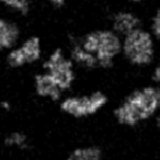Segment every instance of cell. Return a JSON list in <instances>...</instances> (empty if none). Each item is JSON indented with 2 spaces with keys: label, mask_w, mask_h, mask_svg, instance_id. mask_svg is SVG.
<instances>
[{
  "label": "cell",
  "mask_w": 160,
  "mask_h": 160,
  "mask_svg": "<svg viewBox=\"0 0 160 160\" xmlns=\"http://www.w3.org/2000/svg\"><path fill=\"white\" fill-rule=\"evenodd\" d=\"M34 8V0H0V12L21 21L29 18Z\"/></svg>",
  "instance_id": "obj_10"
},
{
  "label": "cell",
  "mask_w": 160,
  "mask_h": 160,
  "mask_svg": "<svg viewBox=\"0 0 160 160\" xmlns=\"http://www.w3.org/2000/svg\"><path fill=\"white\" fill-rule=\"evenodd\" d=\"M146 27L160 45V0H156L146 11Z\"/></svg>",
  "instance_id": "obj_12"
},
{
  "label": "cell",
  "mask_w": 160,
  "mask_h": 160,
  "mask_svg": "<svg viewBox=\"0 0 160 160\" xmlns=\"http://www.w3.org/2000/svg\"><path fill=\"white\" fill-rule=\"evenodd\" d=\"M5 144L9 147H16L19 149H27L30 146L29 136L21 131H13L5 138Z\"/></svg>",
  "instance_id": "obj_13"
},
{
  "label": "cell",
  "mask_w": 160,
  "mask_h": 160,
  "mask_svg": "<svg viewBox=\"0 0 160 160\" xmlns=\"http://www.w3.org/2000/svg\"><path fill=\"white\" fill-rule=\"evenodd\" d=\"M24 34L22 21L0 12V58L16 46Z\"/></svg>",
  "instance_id": "obj_8"
},
{
  "label": "cell",
  "mask_w": 160,
  "mask_h": 160,
  "mask_svg": "<svg viewBox=\"0 0 160 160\" xmlns=\"http://www.w3.org/2000/svg\"><path fill=\"white\" fill-rule=\"evenodd\" d=\"M122 38L108 25L93 27L71 34L65 45L78 70L85 72H108L121 62Z\"/></svg>",
  "instance_id": "obj_1"
},
{
  "label": "cell",
  "mask_w": 160,
  "mask_h": 160,
  "mask_svg": "<svg viewBox=\"0 0 160 160\" xmlns=\"http://www.w3.org/2000/svg\"><path fill=\"white\" fill-rule=\"evenodd\" d=\"M153 121H155L156 127H157L158 131L160 132V112H159V113H158V115L156 116V118H155V120H153Z\"/></svg>",
  "instance_id": "obj_17"
},
{
  "label": "cell",
  "mask_w": 160,
  "mask_h": 160,
  "mask_svg": "<svg viewBox=\"0 0 160 160\" xmlns=\"http://www.w3.org/2000/svg\"><path fill=\"white\" fill-rule=\"evenodd\" d=\"M159 112L160 86L146 81L118 99L112 109V116L118 126L135 128L153 121Z\"/></svg>",
  "instance_id": "obj_2"
},
{
  "label": "cell",
  "mask_w": 160,
  "mask_h": 160,
  "mask_svg": "<svg viewBox=\"0 0 160 160\" xmlns=\"http://www.w3.org/2000/svg\"><path fill=\"white\" fill-rule=\"evenodd\" d=\"M105 25L123 38L138 28L146 25V12L122 5L109 12Z\"/></svg>",
  "instance_id": "obj_7"
},
{
  "label": "cell",
  "mask_w": 160,
  "mask_h": 160,
  "mask_svg": "<svg viewBox=\"0 0 160 160\" xmlns=\"http://www.w3.org/2000/svg\"><path fill=\"white\" fill-rule=\"evenodd\" d=\"M47 52L44 38L38 33L24 34L20 42L0 58V65L10 72L36 69Z\"/></svg>",
  "instance_id": "obj_5"
},
{
  "label": "cell",
  "mask_w": 160,
  "mask_h": 160,
  "mask_svg": "<svg viewBox=\"0 0 160 160\" xmlns=\"http://www.w3.org/2000/svg\"><path fill=\"white\" fill-rule=\"evenodd\" d=\"M159 54V43L146 25L122 38L121 62L131 70L148 72Z\"/></svg>",
  "instance_id": "obj_3"
},
{
  "label": "cell",
  "mask_w": 160,
  "mask_h": 160,
  "mask_svg": "<svg viewBox=\"0 0 160 160\" xmlns=\"http://www.w3.org/2000/svg\"><path fill=\"white\" fill-rule=\"evenodd\" d=\"M43 70L66 96L73 91L79 79V70L64 46L47 49L44 59L38 67Z\"/></svg>",
  "instance_id": "obj_6"
},
{
  "label": "cell",
  "mask_w": 160,
  "mask_h": 160,
  "mask_svg": "<svg viewBox=\"0 0 160 160\" xmlns=\"http://www.w3.org/2000/svg\"><path fill=\"white\" fill-rule=\"evenodd\" d=\"M147 75H148L147 81L153 83V85L160 86V54L156 59V62H153V65L150 67V69L148 70Z\"/></svg>",
  "instance_id": "obj_15"
},
{
  "label": "cell",
  "mask_w": 160,
  "mask_h": 160,
  "mask_svg": "<svg viewBox=\"0 0 160 160\" xmlns=\"http://www.w3.org/2000/svg\"><path fill=\"white\" fill-rule=\"evenodd\" d=\"M30 85L33 96L43 102L57 104L65 96L59 88L53 82V80L49 79L48 76L40 68H36L32 73Z\"/></svg>",
  "instance_id": "obj_9"
},
{
  "label": "cell",
  "mask_w": 160,
  "mask_h": 160,
  "mask_svg": "<svg viewBox=\"0 0 160 160\" xmlns=\"http://www.w3.org/2000/svg\"><path fill=\"white\" fill-rule=\"evenodd\" d=\"M156 0H122V3L128 7L135 8V9L142 10L146 12L149 8L152 6Z\"/></svg>",
  "instance_id": "obj_16"
},
{
  "label": "cell",
  "mask_w": 160,
  "mask_h": 160,
  "mask_svg": "<svg viewBox=\"0 0 160 160\" xmlns=\"http://www.w3.org/2000/svg\"><path fill=\"white\" fill-rule=\"evenodd\" d=\"M103 151L97 145H83L76 147L65 160H103Z\"/></svg>",
  "instance_id": "obj_11"
},
{
  "label": "cell",
  "mask_w": 160,
  "mask_h": 160,
  "mask_svg": "<svg viewBox=\"0 0 160 160\" xmlns=\"http://www.w3.org/2000/svg\"><path fill=\"white\" fill-rule=\"evenodd\" d=\"M34 2L47 8V9L54 10V11H59L68 6L70 0H34Z\"/></svg>",
  "instance_id": "obj_14"
},
{
  "label": "cell",
  "mask_w": 160,
  "mask_h": 160,
  "mask_svg": "<svg viewBox=\"0 0 160 160\" xmlns=\"http://www.w3.org/2000/svg\"><path fill=\"white\" fill-rule=\"evenodd\" d=\"M110 94L103 89L71 91L57 103L58 110L72 120H87L102 113L110 105Z\"/></svg>",
  "instance_id": "obj_4"
}]
</instances>
